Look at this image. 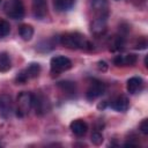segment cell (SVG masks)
I'll use <instances>...</instances> for the list:
<instances>
[{
	"label": "cell",
	"mask_w": 148,
	"mask_h": 148,
	"mask_svg": "<svg viewBox=\"0 0 148 148\" xmlns=\"http://www.w3.org/2000/svg\"><path fill=\"white\" fill-rule=\"evenodd\" d=\"M0 146H1V143H0Z\"/></svg>",
	"instance_id": "28"
},
{
	"label": "cell",
	"mask_w": 148,
	"mask_h": 148,
	"mask_svg": "<svg viewBox=\"0 0 148 148\" xmlns=\"http://www.w3.org/2000/svg\"><path fill=\"white\" fill-rule=\"evenodd\" d=\"M0 2H1V0H0Z\"/></svg>",
	"instance_id": "29"
},
{
	"label": "cell",
	"mask_w": 148,
	"mask_h": 148,
	"mask_svg": "<svg viewBox=\"0 0 148 148\" xmlns=\"http://www.w3.org/2000/svg\"><path fill=\"white\" fill-rule=\"evenodd\" d=\"M12 67V62H10V58L9 54L7 52H2L0 53V72L5 73L8 72Z\"/></svg>",
	"instance_id": "17"
},
{
	"label": "cell",
	"mask_w": 148,
	"mask_h": 148,
	"mask_svg": "<svg viewBox=\"0 0 148 148\" xmlns=\"http://www.w3.org/2000/svg\"><path fill=\"white\" fill-rule=\"evenodd\" d=\"M142 84H143V82H142V79H141V77L133 76V77L128 79L126 88H127V91H128L130 94L134 95V94L139 92V91L142 89Z\"/></svg>",
	"instance_id": "12"
},
{
	"label": "cell",
	"mask_w": 148,
	"mask_h": 148,
	"mask_svg": "<svg viewBox=\"0 0 148 148\" xmlns=\"http://www.w3.org/2000/svg\"><path fill=\"white\" fill-rule=\"evenodd\" d=\"M10 31V25L7 21L0 20V37H5L9 34Z\"/></svg>",
	"instance_id": "21"
},
{
	"label": "cell",
	"mask_w": 148,
	"mask_h": 148,
	"mask_svg": "<svg viewBox=\"0 0 148 148\" xmlns=\"http://www.w3.org/2000/svg\"><path fill=\"white\" fill-rule=\"evenodd\" d=\"M27 75L28 79H35L39 75L40 73V66L39 64H36V62H31L30 65H28V67L23 71Z\"/></svg>",
	"instance_id": "15"
},
{
	"label": "cell",
	"mask_w": 148,
	"mask_h": 148,
	"mask_svg": "<svg viewBox=\"0 0 148 148\" xmlns=\"http://www.w3.org/2000/svg\"><path fill=\"white\" fill-rule=\"evenodd\" d=\"M136 60H138V58L133 53L123 56V66H133L136 62Z\"/></svg>",
	"instance_id": "20"
},
{
	"label": "cell",
	"mask_w": 148,
	"mask_h": 148,
	"mask_svg": "<svg viewBox=\"0 0 148 148\" xmlns=\"http://www.w3.org/2000/svg\"><path fill=\"white\" fill-rule=\"evenodd\" d=\"M60 44L64 45L67 49L77 50V49H84V50H91L92 44L87 40V38L79 34V32H68L60 37Z\"/></svg>",
	"instance_id": "1"
},
{
	"label": "cell",
	"mask_w": 148,
	"mask_h": 148,
	"mask_svg": "<svg viewBox=\"0 0 148 148\" xmlns=\"http://www.w3.org/2000/svg\"><path fill=\"white\" fill-rule=\"evenodd\" d=\"M91 142L94 145H96V146L102 145V142H103V135H102V133H99L98 131H95L91 134Z\"/></svg>",
	"instance_id": "22"
},
{
	"label": "cell",
	"mask_w": 148,
	"mask_h": 148,
	"mask_svg": "<svg viewBox=\"0 0 148 148\" xmlns=\"http://www.w3.org/2000/svg\"><path fill=\"white\" fill-rule=\"evenodd\" d=\"M28 80H29V79L27 77V75H25V73H24L23 71L20 72V73L16 75V79H15V81H16L17 83H21V84H22V83H25Z\"/></svg>",
	"instance_id": "23"
},
{
	"label": "cell",
	"mask_w": 148,
	"mask_h": 148,
	"mask_svg": "<svg viewBox=\"0 0 148 148\" xmlns=\"http://www.w3.org/2000/svg\"><path fill=\"white\" fill-rule=\"evenodd\" d=\"M125 45V38L119 35V36H114L112 38V43H111V46H110V50L111 51H119L124 47Z\"/></svg>",
	"instance_id": "18"
},
{
	"label": "cell",
	"mask_w": 148,
	"mask_h": 148,
	"mask_svg": "<svg viewBox=\"0 0 148 148\" xmlns=\"http://www.w3.org/2000/svg\"><path fill=\"white\" fill-rule=\"evenodd\" d=\"M58 87L66 94H74L75 92V83L71 81H61L58 83Z\"/></svg>",
	"instance_id": "19"
},
{
	"label": "cell",
	"mask_w": 148,
	"mask_h": 148,
	"mask_svg": "<svg viewBox=\"0 0 148 148\" xmlns=\"http://www.w3.org/2000/svg\"><path fill=\"white\" fill-rule=\"evenodd\" d=\"M50 65H51V72L56 73V74H59L61 72L68 71L72 67V61L67 57L56 56V57H53L51 59Z\"/></svg>",
	"instance_id": "4"
},
{
	"label": "cell",
	"mask_w": 148,
	"mask_h": 148,
	"mask_svg": "<svg viewBox=\"0 0 148 148\" xmlns=\"http://www.w3.org/2000/svg\"><path fill=\"white\" fill-rule=\"evenodd\" d=\"M32 97L34 95L28 91H22L17 96V108H16L17 117L22 118L29 112V110L32 108Z\"/></svg>",
	"instance_id": "3"
},
{
	"label": "cell",
	"mask_w": 148,
	"mask_h": 148,
	"mask_svg": "<svg viewBox=\"0 0 148 148\" xmlns=\"http://www.w3.org/2000/svg\"><path fill=\"white\" fill-rule=\"evenodd\" d=\"M18 32L23 40H30L34 36V28L30 24H22L18 29Z\"/></svg>",
	"instance_id": "16"
},
{
	"label": "cell",
	"mask_w": 148,
	"mask_h": 148,
	"mask_svg": "<svg viewBox=\"0 0 148 148\" xmlns=\"http://www.w3.org/2000/svg\"><path fill=\"white\" fill-rule=\"evenodd\" d=\"M13 111V102L12 97L7 94L0 95V114L3 118H8Z\"/></svg>",
	"instance_id": "7"
},
{
	"label": "cell",
	"mask_w": 148,
	"mask_h": 148,
	"mask_svg": "<svg viewBox=\"0 0 148 148\" xmlns=\"http://www.w3.org/2000/svg\"><path fill=\"white\" fill-rule=\"evenodd\" d=\"M3 10L7 16L14 20H21L24 16V5L22 0H7Z\"/></svg>",
	"instance_id": "2"
},
{
	"label": "cell",
	"mask_w": 148,
	"mask_h": 148,
	"mask_svg": "<svg viewBox=\"0 0 148 148\" xmlns=\"http://www.w3.org/2000/svg\"><path fill=\"white\" fill-rule=\"evenodd\" d=\"M139 128H140V131H141L142 134L147 135L148 134V120L147 119H143L142 123L140 124V127Z\"/></svg>",
	"instance_id": "24"
},
{
	"label": "cell",
	"mask_w": 148,
	"mask_h": 148,
	"mask_svg": "<svg viewBox=\"0 0 148 148\" xmlns=\"http://www.w3.org/2000/svg\"><path fill=\"white\" fill-rule=\"evenodd\" d=\"M146 46H147V42H146L145 38L140 39V40L135 44V49H138V50H143V49H146Z\"/></svg>",
	"instance_id": "25"
},
{
	"label": "cell",
	"mask_w": 148,
	"mask_h": 148,
	"mask_svg": "<svg viewBox=\"0 0 148 148\" xmlns=\"http://www.w3.org/2000/svg\"><path fill=\"white\" fill-rule=\"evenodd\" d=\"M90 7L96 15H109L108 0H90Z\"/></svg>",
	"instance_id": "9"
},
{
	"label": "cell",
	"mask_w": 148,
	"mask_h": 148,
	"mask_svg": "<svg viewBox=\"0 0 148 148\" xmlns=\"http://www.w3.org/2000/svg\"><path fill=\"white\" fill-rule=\"evenodd\" d=\"M106 90V87L105 84L99 81V80H92L91 83L89 84L88 89H87V92H86V96L89 101H92V99H96L97 97L102 96Z\"/></svg>",
	"instance_id": "5"
},
{
	"label": "cell",
	"mask_w": 148,
	"mask_h": 148,
	"mask_svg": "<svg viewBox=\"0 0 148 148\" xmlns=\"http://www.w3.org/2000/svg\"><path fill=\"white\" fill-rule=\"evenodd\" d=\"M110 106H111L113 110L118 111V112H125V111L128 109V99H127V97L124 96V95L118 96L117 98H114V99L111 102Z\"/></svg>",
	"instance_id": "11"
},
{
	"label": "cell",
	"mask_w": 148,
	"mask_h": 148,
	"mask_svg": "<svg viewBox=\"0 0 148 148\" xmlns=\"http://www.w3.org/2000/svg\"><path fill=\"white\" fill-rule=\"evenodd\" d=\"M32 108L35 109L37 114H43L46 112V102L43 97L40 96H35L32 97Z\"/></svg>",
	"instance_id": "13"
},
{
	"label": "cell",
	"mask_w": 148,
	"mask_h": 148,
	"mask_svg": "<svg viewBox=\"0 0 148 148\" xmlns=\"http://www.w3.org/2000/svg\"><path fill=\"white\" fill-rule=\"evenodd\" d=\"M76 0H53V6L58 12H67L73 8Z\"/></svg>",
	"instance_id": "14"
},
{
	"label": "cell",
	"mask_w": 148,
	"mask_h": 148,
	"mask_svg": "<svg viewBox=\"0 0 148 148\" xmlns=\"http://www.w3.org/2000/svg\"><path fill=\"white\" fill-rule=\"evenodd\" d=\"M97 68L99 69V71H102V72H105L106 69H108V65H106V62L105 61H98L97 62Z\"/></svg>",
	"instance_id": "26"
},
{
	"label": "cell",
	"mask_w": 148,
	"mask_h": 148,
	"mask_svg": "<svg viewBox=\"0 0 148 148\" xmlns=\"http://www.w3.org/2000/svg\"><path fill=\"white\" fill-rule=\"evenodd\" d=\"M32 13L37 18H44L47 14V2L46 0H31Z\"/></svg>",
	"instance_id": "8"
},
{
	"label": "cell",
	"mask_w": 148,
	"mask_h": 148,
	"mask_svg": "<svg viewBox=\"0 0 148 148\" xmlns=\"http://www.w3.org/2000/svg\"><path fill=\"white\" fill-rule=\"evenodd\" d=\"M117 1H118V0H117Z\"/></svg>",
	"instance_id": "30"
},
{
	"label": "cell",
	"mask_w": 148,
	"mask_h": 148,
	"mask_svg": "<svg viewBox=\"0 0 148 148\" xmlns=\"http://www.w3.org/2000/svg\"><path fill=\"white\" fill-rule=\"evenodd\" d=\"M108 15H97L96 18L91 23V32L95 36H101L106 30Z\"/></svg>",
	"instance_id": "6"
},
{
	"label": "cell",
	"mask_w": 148,
	"mask_h": 148,
	"mask_svg": "<svg viewBox=\"0 0 148 148\" xmlns=\"http://www.w3.org/2000/svg\"><path fill=\"white\" fill-rule=\"evenodd\" d=\"M71 131L76 136H83L88 131V125L82 119H76L71 123Z\"/></svg>",
	"instance_id": "10"
},
{
	"label": "cell",
	"mask_w": 148,
	"mask_h": 148,
	"mask_svg": "<svg viewBox=\"0 0 148 148\" xmlns=\"http://www.w3.org/2000/svg\"><path fill=\"white\" fill-rule=\"evenodd\" d=\"M113 64L116 66H123V56H117L113 59Z\"/></svg>",
	"instance_id": "27"
}]
</instances>
